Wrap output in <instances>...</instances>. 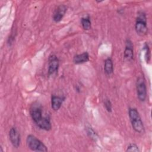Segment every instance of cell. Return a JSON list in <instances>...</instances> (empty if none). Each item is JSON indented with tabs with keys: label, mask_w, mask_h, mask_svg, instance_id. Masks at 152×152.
<instances>
[{
	"label": "cell",
	"mask_w": 152,
	"mask_h": 152,
	"mask_svg": "<svg viewBox=\"0 0 152 152\" xmlns=\"http://www.w3.org/2000/svg\"><path fill=\"white\" fill-rule=\"evenodd\" d=\"M126 151H137L138 152L139 148L135 144H130L127 147V148L126 150Z\"/></svg>",
	"instance_id": "9a60e30c"
},
{
	"label": "cell",
	"mask_w": 152,
	"mask_h": 152,
	"mask_svg": "<svg viewBox=\"0 0 152 152\" xmlns=\"http://www.w3.org/2000/svg\"><path fill=\"white\" fill-rule=\"evenodd\" d=\"M67 10V8L66 6L61 5L57 7V8L55 9L53 15V20L55 22L58 23L64 17L66 11Z\"/></svg>",
	"instance_id": "ba28073f"
},
{
	"label": "cell",
	"mask_w": 152,
	"mask_h": 152,
	"mask_svg": "<svg viewBox=\"0 0 152 152\" xmlns=\"http://www.w3.org/2000/svg\"><path fill=\"white\" fill-rule=\"evenodd\" d=\"M129 117L134 131L138 133H143L144 132V127L137 109L135 108H129Z\"/></svg>",
	"instance_id": "7a4b0ae2"
},
{
	"label": "cell",
	"mask_w": 152,
	"mask_h": 152,
	"mask_svg": "<svg viewBox=\"0 0 152 152\" xmlns=\"http://www.w3.org/2000/svg\"><path fill=\"white\" fill-rule=\"evenodd\" d=\"M30 114L31 119L37 126L42 129L49 131L52 128V125L49 116H43L42 107L37 102L34 103L30 107Z\"/></svg>",
	"instance_id": "6da1fadb"
},
{
	"label": "cell",
	"mask_w": 152,
	"mask_h": 152,
	"mask_svg": "<svg viewBox=\"0 0 152 152\" xmlns=\"http://www.w3.org/2000/svg\"><path fill=\"white\" fill-rule=\"evenodd\" d=\"M104 71L107 75H110L113 71V64L110 58H107L104 61Z\"/></svg>",
	"instance_id": "7c38bea8"
},
{
	"label": "cell",
	"mask_w": 152,
	"mask_h": 152,
	"mask_svg": "<svg viewBox=\"0 0 152 152\" xmlns=\"http://www.w3.org/2000/svg\"><path fill=\"white\" fill-rule=\"evenodd\" d=\"M135 28L138 34L140 36H144L147 34L148 31L147 19L145 14L143 12H138V16L136 18Z\"/></svg>",
	"instance_id": "277c9868"
},
{
	"label": "cell",
	"mask_w": 152,
	"mask_h": 152,
	"mask_svg": "<svg viewBox=\"0 0 152 152\" xmlns=\"http://www.w3.org/2000/svg\"><path fill=\"white\" fill-rule=\"evenodd\" d=\"M124 57L128 61H131L134 58V50L132 42L127 39L126 41L125 49L124 50Z\"/></svg>",
	"instance_id": "30bf717a"
},
{
	"label": "cell",
	"mask_w": 152,
	"mask_h": 152,
	"mask_svg": "<svg viewBox=\"0 0 152 152\" xmlns=\"http://www.w3.org/2000/svg\"><path fill=\"white\" fill-rule=\"evenodd\" d=\"M9 137L12 145L15 148H18L20 144V135L15 127H12L9 132Z\"/></svg>",
	"instance_id": "8992f818"
},
{
	"label": "cell",
	"mask_w": 152,
	"mask_h": 152,
	"mask_svg": "<svg viewBox=\"0 0 152 152\" xmlns=\"http://www.w3.org/2000/svg\"><path fill=\"white\" fill-rule=\"evenodd\" d=\"M89 60V55L87 52H83L81 54H78L74 56L73 62L75 64H81L87 62Z\"/></svg>",
	"instance_id": "8fae6325"
},
{
	"label": "cell",
	"mask_w": 152,
	"mask_h": 152,
	"mask_svg": "<svg viewBox=\"0 0 152 152\" xmlns=\"http://www.w3.org/2000/svg\"><path fill=\"white\" fill-rule=\"evenodd\" d=\"M137 94L138 99L141 101H145L147 97V88L145 80L143 77H140L138 78L136 83Z\"/></svg>",
	"instance_id": "5b68a950"
},
{
	"label": "cell",
	"mask_w": 152,
	"mask_h": 152,
	"mask_svg": "<svg viewBox=\"0 0 152 152\" xmlns=\"http://www.w3.org/2000/svg\"><path fill=\"white\" fill-rule=\"evenodd\" d=\"M81 23L83 26V28L86 30H90L91 28V21L90 19V17L88 16L85 17L81 18Z\"/></svg>",
	"instance_id": "4fadbf2b"
},
{
	"label": "cell",
	"mask_w": 152,
	"mask_h": 152,
	"mask_svg": "<svg viewBox=\"0 0 152 152\" xmlns=\"http://www.w3.org/2000/svg\"><path fill=\"white\" fill-rule=\"evenodd\" d=\"M65 99V97H62L59 96L52 95L51 97V107L55 111L58 110Z\"/></svg>",
	"instance_id": "9c48e42d"
},
{
	"label": "cell",
	"mask_w": 152,
	"mask_h": 152,
	"mask_svg": "<svg viewBox=\"0 0 152 152\" xmlns=\"http://www.w3.org/2000/svg\"><path fill=\"white\" fill-rule=\"evenodd\" d=\"M104 107L106 108V109L107 110V112H110L112 111V103L110 102V101L108 99L104 101Z\"/></svg>",
	"instance_id": "2e32d148"
},
{
	"label": "cell",
	"mask_w": 152,
	"mask_h": 152,
	"mask_svg": "<svg viewBox=\"0 0 152 152\" xmlns=\"http://www.w3.org/2000/svg\"><path fill=\"white\" fill-rule=\"evenodd\" d=\"M59 67V59L55 55H51L49 58L48 74L52 75L58 71Z\"/></svg>",
	"instance_id": "52a82bcc"
},
{
	"label": "cell",
	"mask_w": 152,
	"mask_h": 152,
	"mask_svg": "<svg viewBox=\"0 0 152 152\" xmlns=\"http://www.w3.org/2000/svg\"><path fill=\"white\" fill-rule=\"evenodd\" d=\"M26 142L28 147L34 151H47L46 146L34 135L30 134L27 137Z\"/></svg>",
	"instance_id": "3957f363"
},
{
	"label": "cell",
	"mask_w": 152,
	"mask_h": 152,
	"mask_svg": "<svg viewBox=\"0 0 152 152\" xmlns=\"http://www.w3.org/2000/svg\"><path fill=\"white\" fill-rule=\"evenodd\" d=\"M86 129L87 134L89 136V137H90L91 139L94 140H96L97 138V135L93 129V128L91 127V126L87 125L86 126Z\"/></svg>",
	"instance_id": "5bb4252c"
}]
</instances>
